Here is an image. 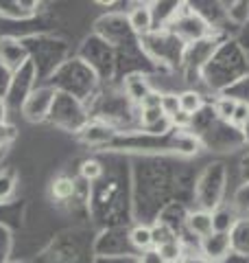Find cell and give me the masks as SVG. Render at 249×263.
<instances>
[{
    "mask_svg": "<svg viewBox=\"0 0 249 263\" xmlns=\"http://www.w3.org/2000/svg\"><path fill=\"white\" fill-rule=\"evenodd\" d=\"M44 86H51V88H55V92L70 95L77 99V101L86 103L88 99H92L96 92L98 77L86 62L74 57V60L64 62Z\"/></svg>",
    "mask_w": 249,
    "mask_h": 263,
    "instance_id": "cell-1",
    "label": "cell"
},
{
    "mask_svg": "<svg viewBox=\"0 0 249 263\" xmlns=\"http://www.w3.org/2000/svg\"><path fill=\"white\" fill-rule=\"evenodd\" d=\"M22 44L29 51V62L35 66L37 86H44L55 75V70L64 62H68V46L57 37L29 35V37H22Z\"/></svg>",
    "mask_w": 249,
    "mask_h": 263,
    "instance_id": "cell-2",
    "label": "cell"
},
{
    "mask_svg": "<svg viewBox=\"0 0 249 263\" xmlns=\"http://www.w3.org/2000/svg\"><path fill=\"white\" fill-rule=\"evenodd\" d=\"M48 121H51L53 125L66 129V132H77L79 134L88 123V112L83 108V103L77 101L74 97L57 92L51 114H48Z\"/></svg>",
    "mask_w": 249,
    "mask_h": 263,
    "instance_id": "cell-3",
    "label": "cell"
},
{
    "mask_svg": "<svg viewBox=\"0 0 249 263\" xmlns=\"http://www.w3.org/2000/svg\"><path fill=\"white\" fill-rule=\"evenodd\" d=\"M35 88H37V72H35V66H33L31 62H27V64L20 66V68L13 72L9 92H7V97H5L7 108H11V110H22L24 101H27L29 95H31Z\"/></svg>",
    "mask_w": 249,
    "mask_h": 263,
    "instance_id": "cell-4",
    "label": "cell"
},
{
    "mask_svg": "<svg viewBox=\"0 0 249 263\" xmlns=\"http://www.w3.org/2000/svg\"><path fill=\"white\" fill-rule=\"evenodd\" d=\"M79 60L86 62L90 68L96 72V77L101 79L110 72V66H112V48L107 46V42L103 37L92 35L86 40V44L81 46V53H79Z\"/></svg>",
    "mask_w": 249,
    "mask_h": 263,
    "instance_id": "cell-5",
    "label": "cell"
},
{
    "mask_svg": "<svg viewBox=\"0 0 249 263\" xmlns=\"http://www.w3.org/2000/svg\"><path fill=\"white\" fill-rule=\"evenodd\" d=\"M55 88L51 86H37L33 92L29 95V99L22 105V117L31 121V123H42L48 121V114H51L53 101H55Z\"/></svg>",
    "mask_w": 249,
    "mask_h": 263,
    "instance_id": "cell-6",
    "label": "cell"
},
{
    "mask_svg": "<svg viewBox=\"0 0 249 263\" xmlns=\"http://www.w3.org/2000/svg\"><path fill=\"white\" fill-rule=\"evenodd\" d=\"M199 252L205 263H221L232 254V237L230 233H212L199 239Z\"/></svg>",
    "mask_w": 249,
    "mask_h": 263,
    "instance_id": "cell-7",
    "label": "cell"
},
{
    "mask_svg": "<svg viewBox=\"0 0 249 263\" xmlns=\"http://www.w3.org/2000/svg\"><path fill=\"white\" fill-rule=\"evenodd\" d=\"M79 138L90 147H107L116 141V129L107 121H88L79 132Z\"/></svg>",
    "mask_w": 249,
    "mask_h": 263,
    "instance_id": "cell-8",
    "label": "cell"
},
{
    "mask_svg": "<svg viewBox=\"0 0 249 263\" xmlns=\"http://www.w3.org/2000/svg\"><path fill=\"white\" fill-rule=\"evenodd\" d=\"M29 62V51L24 48L22 40L18 37H3L0 40V64H5L7 68H11L13 72Z\"/></svg>",
    "mask_w": 249,
    "mask_h": 263,
    "instance_id": "cell-9",
    "label": "cell"
},
{
    "mask_svg": "<svg viewBox=\"0 0 249 263\" xmlns=\"http://www.w3.org/2000/svg\"><path fill=\"white\" fill-rule=\"evenodd\" d=\"M127 24H129L131 33H136V35H140V37H147L149 33H153L155 18H153L151 5L138 3L134 9L129 11V15H127Z\"/></svg>",
    "mask_w": 249,
    "mask_h": 263,
    "instance_id": "cell-10",
    "label": "cell"
},
{
    "mask_svg": "<svg viewBox=\"0 0 249 263\" xmlns=\"http://www.w3.org/2000/svg\"><path fill=\"white\" fill-rule=\"evenodd\" d=\"M127 233H129V230H127ZM127 233H122V230H110V233H103L101 237H98L94 250L101 254V257H118V254L125 252L120 248V243L131 246Z\"/></svg>",
    "mask_w": 249,
    "mask_h": 263,
    "instance_id": "cell-11",
    "label": "cell"
},
{
    "mask_svg": "<svg viewBox=\"0 0 249 263\" xmlns=\"http://www.w3.org/2000/svg\"><path fill=\"white\" fill-rule=\"evenodd\" d=\"M39 3L35 0H3L0 3V15L9 20H29L37 13Z\"/></svg>",
    "mask_w": 249,
    "mask_h": 263,
    "instance_id": "cell-12",
    "label": "cell"
},
{
    "mask_svg": "<svg viewBox=\"0 0 249 263\" xmlns=\"http://www.w3.org/2000/svg\"><path fill=\"white\" fill-rule=\"evenodd\" d=\"M186 228L193 233L199 239H203L212 233V213L205 211V209H199V211H190L186 215Z\"/></svg>",
    "mask_w": 249,
    "mask_h": 263,
    "instance_id": "cell-13",
    "label": "cell"
},
{
    "mask_svg": "<svg viewBox=\"0 0 249 263\" xmlns=\"http://www.w3.org/2000/svg\"><path fill=\"white\" fill-rule=\"evenodd\" d=\"M149 92H153V88H151V84L147 81L144 75H140V72H134V75H127V77H125V95H127L136 105L142 103V99H144Z\"/></svg>",
    "mask_w": 249,
    "mask_h": 263,
    "instance_id": "cell-14",
    "label": "cell"
},
{
    "mask_svg": "<svg viewBox=\"0 0 249 263\" xmlns=\"http://www.w3.org/2000/svg\"><path fill=\"white\" fill-rule=\"evenodd\" d=\"M230 237H232V252L240 254V257H249V217H238Z\"/></svg>",
    "mask_w": 249,
    "mask_h": 263,
    "instance_id": "cell-15",
    "label": "cell"
},
{
    "mask_svg": "<svg viewBox=\"0 0 249 263\" xmlns=\"http://www.w3.org/2000/svg\"><path fill=\"white\" fill-rule=\"evenodd\" d=\"M129 243L136 252H144L149 248H153V235H151V226L149 224H136L129 230Z\"/></svg>",
    "mask_w": 249,
    "mask_h": 263,
    "instance_id": "cell-16",
    "label": "cell"
},
{
    "mask_svg": "<svg viewBox=\"0 0 249 263\" xmlns=\"http://www.w3.org/2000/svg\"><path fill=\"white\" fill-rule=\"evenodd\" d=\"M236 213L225 206H217L212 211V230L214 233H232V228L236 226Z\"/></svg>",
    "mask_w": 249,
    "mask_h": 263,
    "instance_id": "cell-17",
    "label": "cell"
},
{
    "mask_svg": "<svg viewBox=\"0 0 249 263\" xmlns=\"http://www.w3.org/2000/svg\"><path fill=\"white\" fill-rule=\"evenodd\" d=\"M151 235H153V248H162V246L179 239V237L175 235V228H173L166 219L155 221V224L151 226Z\"/></svg>",
    "mask_w": 249,
    "mask_h": 263,
    "instance_id": "cell-18",
    "label": "cell"
},
{
    "mask_svg": "<svg viewBox=\"0 0 249 263\" xmlns=\"http://www.w3.org/2000/svg\"><path fill=\"white\" fill-rule=\"evenodd\" d=\"M179 110L186 112L188 117L195 119V114H199L203 110V97L201 92H197V90H184V92H179Z\"/></svg>",
    "mask_w": 249,
    "mask_h": 263,
    "instance_id": "cell-19",
    "label": "cell"
},
{
    "mask_svg": "<svg viewBox=\"0 0 249 263\" xmlns=\"http://www.w3.org/2000/svg\"><path fill=\"white\" fill-rule=\"evenodd\" d=\"M173 147L184 156H195L199 149H201V141H199V136L190 134V132H177V136L173 138Z\"/></svg>",
    "mask_w": 249,
    "mask_h": 263,
    "instance_id": "cell-20",
    "label": "cell"
},
{
    "mask_svg": "<svg viewBox=\"0 0 249 263\" xmlns=\"http://www.w3.org/2000/svg\"><path fill=\"white\" fill-rule=\"evenodd\" d=\"M77 191H79V186H77V182H74L72 178L61 176V178H57L55 182H53V195H55L59 202H68V200H72Z\"/></svg>",
    "mask_w": 249,
    "mask_h": 263,
    "instance_id": "cell-21",
    "label": "cell"
},
{
    "mask_svg": "<svg viewBox=\"0 0 249 263\" xmlns=\"http://www.w3.org/2000/svg\"><path fill=\"white\" fill-rule=\"evenodd\" d=\"M103 171H105L103 162H101V160H96V158L83 160V162H81V167H79V174H81V178L86 180L88 184H94L96 180L103 176Z\"/></svg>",
    "mask_w": 249,
    "mask_h": 263,
    "instance_id": "cell-22",
    "label": "cell"
},
{
    "mask_svg": "<svg viewBox=\"0 0 249 263\" xmlns=\"http://www.w3.org/2000/svg\"><path fill=\"white\" fill-rule=\"evenodd\" d=\"M236 103H238L236 97H221V99H217V103H214V114H217L221 121L230 123L232 117H234Z\"/></svg>",
    "mask_w": 249,
    "mask_h": 263,
    "instance_id": "cell-23",
    "label": "cell"
},
{
    "mask_svg": "<svg viewBox=\"0 0 249 263\" xmlns=\"http://www.w3.org/2000/svg\"><path fill=\"white\" fill-rule=\"evenodd\" d=\"M160 250V254L164 257V261L166 263H181L184 261V243H181L179 239H175V241H171V243H166V246H162V248H157Z\"/></svg>",
    "mask_w": 249,
    "mask_h": 263,
    "instance_id": "cell-24",
    "label": "cell"
},
{
    "mask_svg": "<svg viewBox=\"0 0 249 263\" xmlns=\"http://www.w3.org/2000/svg\"><path fill=\"white\" fill-rule=\"evenodd\" d=\"M164 119H169V117H164L162 108H140V125H142L144 132L155 127L157 123H162Z\"/></svg>",
    "mask_w": 249,
    "mask_h": 263,
    "instance_id": "cell-25",
    "label": "cell"
},
{
    "mask_svg": "<svg viewBox=\"0 0 249 263\" xmlns=\"http://www.w3.org/2000/svg\"><path fill=\"white\" fill-rule=\"evenodd\" d=\"M15 191V174L13 171H0V204H5L7 200H11V195Z\"/></svg>",
    "mask_w": 249,
    "mask_h": 263,
    "instance_id": "cell-26",
    "label": "cell"
},
{
    "mask_svg": "<svg viewBox=\"0 0 249 263\" xmlns=\"http://www.w3.org/2000/svg\"><path fill=\"white\" fill-rule=\"evenodd\" d=\"M247 123H249V103L245 101V99H238L236 110H234V117H232L230 125L240 129V127H247Z\"/></svg>",
    "mask_w": 249,
    "mask_h": 263,
    "instance_id": "cell-27",
    "label": "cell"
},
{
    "mask_svg": "<svg viewBox=\"0 0 249 263\" xmlns=\"http://www.w3.org/2000/svg\"><path fill=\"white\" fill-rule=\"evenodd\" d=\"M11 246H13V239H11L9 228L5 224H0V263H7V259L11 254Z\"/></svg>",
    "mask_w": 249,
    "mask_h": 263,
    "instance_id": "cell-28",
    "label": "cell"
},
{
    "mask_svg": "<svg viewBox=\"0 0 249 263\" xmlns=\"http://www.w3.org/2000/svg\"><path fill=\"white\" fill-rule=\"evenodd\" d=\"M227 15H230V20L236 22V24L247 22V18H249V3H232L230 9H227Z\"/></svg>",
    "mask_w": 249,
    "mask_h": 263,
    "instance_id": "cell-29",
    "label": "cell"
},
{
    "mask_svg": "<svg viewBox=\"0 0 249 263\" xmlns=\"http://www.w3.org/2000/svg\"><path fill=\"white\" fill-rule=\"evenodd\" d=\"M171 121V125H173V129H175V132H186L190 125H193V117H188V114L186 112H175V114H173V117L169 119Z\"/></svg>",
    "mask_w": 249,
    "mask_h": 263,
    "instance_id": "cell-30",
    "label": "cell"
},
{
    "mask_svg": "<svg viewBox=\"0 0 249 263\" xmlns=\"http://www.w3.org/2000/svg\"><path fill=\"white\" fill-rule=\"evenodd\" d=\"M162 112L164 117H173L175 112H179V97L177 95H162Z\"/></svg>",
    "mask_w": 249,
    "mask_h": 263,
    "instance_id": "cell-31",
    "label": "cell"
},
{
    "mask_svg": "<svg viewBox=\"0 0 249 263\" xmlns=\"http://www.w3.org/2000/svg\"><path fill=\"white\" fill-rule=\"evenodd\" d=\"M11 79H13V70L7 68L5 64H0V99H5L7 92H9Z\"/></svg>",
    "mask_w": 249,
    "mask_h": 263,
    "instance_id": "cell-32",
    "label": "cell"
},
{
    "mask_svg": "<svg viewBox=\"0 0 249 263\" xmlns=\"http://www.w3.org/2000/svg\"><path fill=\"white\" fill-rule=\"evenodd\" d=\"M234 206L238 211H249V182L243 184L234 195Z\"/></svg>",
    "mask_w": 249,
    "mask_h": 263,
    "instance_id": "cell-33",
    "label": "cell"
},
{
    "mask_svg": "<svg viewBox=\"0 0 249 263\" xmlns=\"http://www.w3.org/2000/svg\"><path fill=\"white\" fill-rule=\"evenodd\" d=\"M136 263H166V261H164V257L160 254V250H157V248H149V250L138 254Z\"/></svg>",
    "mask_w": 249,
    "mask_h": 263,
    "instance_id": "cell-34",
    "label": "cell"
},
{
    "mask_svg": "<svg viewBox=\"0 0 249 263\" xmlns=\"http://www.w3.org/2000/svg\"><path fill=\"white\" fill-rule=\"evenodd\" d=\"M13 138H15V129L11 125H7V123H0V149H5Z\"/></svg>",
    "mask_w": 249,
    "mask_h": 263,
    "instance_id": "cell-35",
    "label": "cell"
},
{
    "mask_svg": "<svg viewBox=\"0 0 249 263\" xmlns=\"http://www.w3.org/2000/svg\"><path fill=\"white\" fill-rule=\"evenodd\" d=\"M138 108H162V92H155V90L149 92Z\"/></svg>",
    "mask_w": 249,
    "mask_h": 263,
    "instance_id": "cell-36",
    "label": "cell"
},
{
    "mask_svg": "<svg viewBox=\"0 0 249 263\" xmlns=\"http://www.w3.org/2000/svg\"><path fill=\"white\" fill-rule=\"evenodd\" d=\"M3 158H5V149H0V162H3Z\"/></svg>",
    "mask_w": 249,
    "mask_h": 263,
    "instance_id": "cell-37",
    "label": "cell"
},
{
    "mask_svg": "<svg viewBox=\"0 0 249 263\" xmlns=\"http://www.w3.org/2000/svg\"><path fill=\"white\" fill-rule=\"evenodd\" d=\"M11 263H29V261H11Z\"/></svg>",
    "mask_w": 249,
    "mask_h": 263,
    "instance_id": "cell-38",
    "label": "cell"
}]
</instances>
